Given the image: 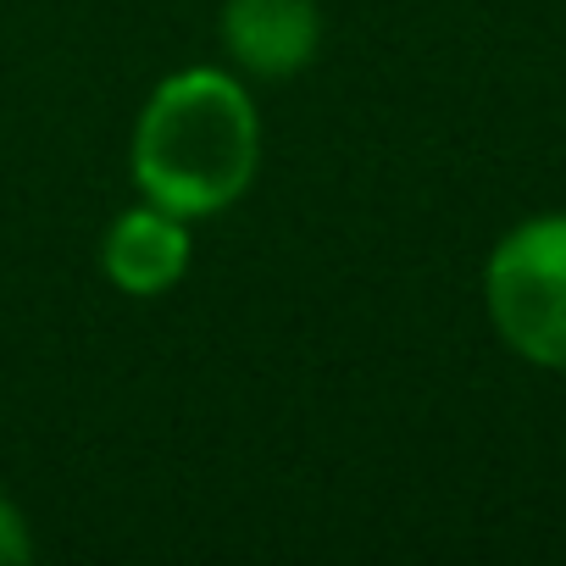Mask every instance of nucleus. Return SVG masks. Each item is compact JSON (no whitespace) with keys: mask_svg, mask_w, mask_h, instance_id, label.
Wrapping results in <instances>:
<instances>
[{"mask_svg":"<svg viewBox=\"0 0 566 566\" xmlns=\"http://www.w3.org/2000/svg\"><path fill=\"white\" fill-rule=\"evenodd\" d=\"M222 56L244 84H290L323 51L317 0H222Z\"/></svg>","mask_w":566,"mask_h":566,"instance_id":"obj_3","label":"nucleus"},{"mask_svg":"<svg viewBox=\"0 0 566 566\" xmlns=\"http://www.w3.org/2000/svg\"><path fill=\"white\" fill-rule=\"evenodd\" d=\"M483 312L511 356L566 373V211L500 233L483 261Z\"/></svg>","mask_w":566,"mask_h":566,"instance_id":"obj_2","label":"nucleus"},{"mask_svg":"<svg viewBox=\"0 0 566 566\" xmlns=\"http://www.w3.org/2000/svg\"><path fill=\"white\" fill-rule=\"evenodd\" d=\"M189 266H195V222H184L150 200L123 206L101 233V272L128 301L172 295L189 277Z\"/></svg>","mask_w":566,"mask_h":566,"instance_id":"obj_4","label":"nucleus"},{"mask_svg":"<svg viewBox=\"0 0 566 566\" xmlns=\"http://www.w3.org/2000/svg\"><path fill=\"white\" fill-rule=\"evenodd\" d=\"M128 172L139 200L184 222L233 211L261 172L255 84L217 62H189L156 78L128 134Z\"/></svg>","mask_w":566,"mask_h":566,"instance_id":"obj_1","label":"nucleus"},{"mask_svg":"<svg viewBox=\"0 0 566 566\" xmlns=\"http://www.w3.org/2000/svg\"><path fill=\"white\" fill-rule=\"evenodd\" d=\"M34 527H29V516H23V505L12 500V494H0V566H23V560H34Z\"/></svg>","mask_w":566,"mask_h":566,"instance_id":"obj_5","label":"nucleus"}]
</instances>
